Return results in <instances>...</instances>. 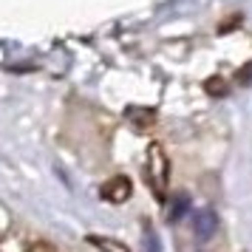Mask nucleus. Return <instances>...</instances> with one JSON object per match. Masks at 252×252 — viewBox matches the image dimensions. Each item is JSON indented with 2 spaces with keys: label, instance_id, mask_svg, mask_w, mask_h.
<instances>
[{
  "label": "nucleus",
  "instance_id": "f257e3e1",
  "mask_svg": "<svg viewBox=\"0 0 252 252\" xmlns=\"http://www.w3.org/2000/svg\"><path fill=\"white\" fill-rule=\"evenodd\" d=\"M145 173H148V182L153 187V193L164 198L167 193V182H170V159L159 142H153L148 148V161H145Z\"/></svg>",
  "mask_w": 252,
  "mask_h": 252
},
{
  "label": "nucleus",
  "instance_id": "7ed1b4c3",
  "mask_svg": "<svg viewBox=\"0 0 252 252\" xmlns=\"http://www.w3.org/2000/svg\"><path fill=\"white\" fill-rule=\"evenodd\" d=\"M85 241L91 247H96L99 252H130L127 244H122V241H116V238H108V235H88Z\"/></svg>",
  "mask_w": 252,
  "mask_h": 252
},
{
  "label": "nucleus",
  "instance_id": "20e7f679",
  "mask_svg": "<svg viewBox=\"0 0 252 252\" xmlns=\"http://www.w3.org/2000/svg\"><path fill=\"white\" fill-rule=\"evenodd\" d=\"M29 252H54V247H48V244H32Z\"/></svg>",
  "mask_w": 252,
  "mask_h": 252
},
{
  "label": "nucleus",
  "instance_id": "f03ea898",
  "mask_svg": "<svg viewBox=\"0 0 252 252\" xmlns=\"http://www.w3.org/2000/svg\"><path fill=\"white\" fill-rule=\"evenodd\" d=\"M130 195H133V184H130L127 176H114L99 187V198L111 201V204H125Z\"/></svg>",
  "mask_w": 252,
  "mask_h": 252
}]
</instances>
